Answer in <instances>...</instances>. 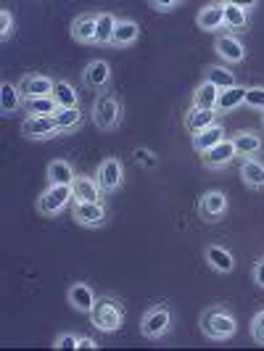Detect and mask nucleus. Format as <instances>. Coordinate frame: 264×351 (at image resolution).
Masks as SVG:
<instances>
[{
    "label": "nucleus",
    "mask_w": 264,
    "mask_h": 351,
    "mask_svg": "<svg viewBox=\"0 0 264 351\" xmlns=\"http://www.w3.org/2000/svg\"><path fill=\"white\" fill-rule=\"evenodd\" d=\"M138 37H141L138 21H132V19H119V21H117V29H114V37H111V45H114V48H130V45L138 43Z\"/></svg>",
    "instance_id": "obj_23"
},
{
    "label": "nucleus",
    "mask_w": 264,
    "mask_h": 351,
    "mask_svg": "<svg viewBox=\"0 0 264 351\" xmlns=\"http://www.w3.org/2000/svg\"><path fill=\"white\" fill-rule=\"evenodd\" d=\"M53 122L58 124L61 135H69V132H77L82 122H85V114L80 106H58V111L53 114Z\"/></svg>",
    "instance_id": "obj_19"
},
{
    "label": "nucleus",
    "mask_w": 264,
    "mask_h": 351,
    "mask_svg": "<svg viewBox=\"0 0 264 351\" xmlns=\"http://www.w3.org/2000/svg\"><path fill=\"white\" fill-rule=\"evenodd\" d=\"M74 201L71 185H48L43 193L37 195V214L43 217H58L61 211Z\"/></svg>",
    "instance_id": "obj_4"
},
{
    "label": "nucleus",
    "mask_w": 264,
    "mask_h": 351,
    "mask_svg": "<svg viewBox=\"0 0 264 351\" xmlns=\"http://www.w3.org/2000/svg\"><path fill=\"white\" fill-rule=\"evenodd\" d=\"M172 330V309L167 306V304H156V306H151L141 319V333L143 338H148V341H158V338H164V335Z\"/></svg>",
    "instance_id": "obj_5"
},
{
    "label": "nucleus",
    "mask_w": 264,
    "mask_h": 351,
    "mask_svg": "<svg viewBox=\"0 0 264 351\" xmlns=\"http://www.w3.org/2000/svg\"><path fill=\"white\" fill-rule=\"evenodd\" d=\"M19 130H21V135L27 141H35V143L61 138V130H58V124L53 122V117H27Z\"/></svg>",
    "instance_id": "obj_7"
},
{
    "label": "nucleus",
    "mask_w": 264,
    "mask_h": 351,
    "mask_svg": "<svg viewBox=\"0 0 264 351\" xmlns=\"http://www.w3.org/2000/svg\"><path fill=\"white\" fill-rule=\"evenodd\" d=\"M71 193H74V201H104V188H101V182L90 175L74 177Z\"/></svg>",
    "instance_id": "obj_18"
},
{
    "label": "nucleus",
    "mask_w": 264,
    "mask_h": 351,
    "mask_svg": "<svg viewBox=\"0 0 264 351\" xmlns=\"http://www.w3.org/2000/svg\"><path fill=\"white\" fill-rule=\"evenodd\" d=\"M214 51H217V56L225 61V64H241V61H246V45L238 40V35H230V32H225V35H219L217 40H214Z\"/></svg>",
    "instance_id": "obj_12"
},
{
    "label": "nucleus",
    "mask_w": 264,
    "mask_h": 351,
    "mask_svg": "<svg viewBox=\"0 0 264 351\" xmlns=\"http://www.w3.org/2000/svg\"><path fill=\"white\" fill-rule=\"evenodd\" d=\"M251 338H254V343L264 346V309L251 317Z\"/></svg>",
    "instance_id": "obj_36"
},
{
    "label": "nucleus",
    "mask_w": 264,
    "mask_h": 351,
    "mask_svg": "<svg viewBox=\"0 0 264 351\" xmlns=\"http://www.w3.org/2000/svg\"><path fill=\"white\" fill-rule=\"evenodd\" d=\"M80 346V335L74 333H61L53 341V349H77Z\"/></svg>",
    "instance_id": "obj_38"
},
{
    "label": "nucleus",
    "mask_w": 264,
    "mask_h": 351,
    "mask_svg": "<svg viewBox=\"0 0 264 351\" xmlns=\"http://www.w3.org/2000/svg\"><path fill=\"white\" fill-rule=\"evenodd\" d=\"M148 5H151L156 14H169V11L180 8V3H177V0H161V3H158V0H151Z\"/></svg>",
    "instance_id": "obj_39"
},
{
    "label": "nucleus",
    "mask_w": 264,
    "mask_h": 351,
    "mask_svg": "<svg viewBox=\"0 0 264 351\" xmlns=\"http://www.w3.org/2000/svg\"><path fill=\"white\" fill-rule=\"evenodd\" d=\"M219 93H222L219 88H214L211 82L201 80V85L193 90V101H191V106H193V108H214V111H217Z\"/></svg>",
    "instance_id": "obj_28"
},
{
    "label": "nucleus",
    "mask_w": 264,
    "mask_h": 351,
    "mask_svg": "<svg viewBox=\"0 0 264 351\" xmlns=\"http://www.w3.org/2000/svg\"><path fill=\"white\" fill-rule=\"evenodd\" d=\"M77 349H98V343L90 338V335H80V346Z\"/></svg>",
    "instance_id": "obj_41"
},
{
    "label": "nucleus",
    "mask_w": 264,
    "mask_h": 351,
    "mask_svg": "<svg viewBox=\"0 0 264 351\" xmlns=\"http://www.w3.org/2000/svg\"><path fill=\"white\" fill-rule=\"evenodd\" d=\"M232 143H235V154H238V156H246V158L256 156V154L264 148L262 138H259L256 132H238V135L232 138Z\"/></svg>",
    "instance_id": "obj_29"
},
{
    "label": "nucleus",
    "mask_w": 264,
    "mask_h": 351,
    "mask_svg": "<svg viewBox=\"0 0 264 351\" xmlns=\"http://www.w3.org/2000/svg\"><path fill=\"white\" fill-rule=\"evenodd\" d=\"M124 319H127V309L119 299L114 296H98L95 306L90 312V325L101 333H117L122 330Z\"/></svg>",
    "instance_id": "obj_3"
},
{
    "label": "nucleus",
    "mask_w": 264,
    "mask_h": 351,
    "mask_svg": "<svg viewBox=\"0 0 264 351\" xmlns=\"http://www.w3.org/2000/svg\"><path fill=\"white\" fill-rule=\"evenodd\" d=\"M225 135H228V132H225V127L217 122V124H211V127H206L204 132L193 135V138H191V145H193V151L198 154V156H204V154L211 151L217 143L225 141Z\"/></svg>",
    "instance_id": "obj_20"
},
{
    "label": "nucleus",
    "mask_w": 264,
    "mask_h": 351,
    "mask_svg": "<svg viewBox=\"0 0 264 351\" xmlns=\"http://www.w3.org/2000/svg\"><path fill=\"white\" fill-rule=\"evenodd\" d=\"M71 219L80 228H104L108 222V209L104 201H74L71 204Z\"/></svg>",
    "instance_id": "obj_6"
},
{
    "label": "nucleus",
    "mask_w": 264,
    "mask_h": 351,
    "mask_svg": "<svg viewBox=\"0 0 264 351\" xmlns=\"http://www.w3.org/2000/svg\"><path fill=\"white\" fill-rule=\"evenodd\" d=\"M195 24L201 32H219L225 27V11L222 3H206L198 14H195Z\"/></svg>",
    "instance_id": "obj_17"
},
{
    "label": "nucleus",
    "mask_w": 264,
    "mask_h": 351,
    "mask_svg": "<svg viewBox=\"0 0 264 351\" xmlns=\"http://www.w3.org/2000/svg\"><path fill=\"white\" fill-rule=\"evenodd\" d=\"M198 217L204 222H222L228 217V195L222 191H206V193L198 198Z\"/></svg>",
    "instance_id": "obj_8"
},
{
    "label": "nucleus",
    "mask_w": 264,
    "mask_h": 351,
    "mask_svg": "<svg viewBox=\"0 0 264 351\" xmlns=\"http://www.w3.org/2000/svg\"><path fill=\"white\" fill-rule=\"evenodd\" d=\"M90 119L93 124L101 130V132H111V130H119L124 119V101L117 90H104L95 95L93 101V111H90Z\"/></svg>",
    "instance_id": "obj_1"
},
{
    "label": "nucleus",
    "mask_w": 264,
    "mask_h": 351,
    "mask_svg": "<svg viewBox=\"0 0 264 351\" xmlns=\"http://www.w3.org/2000/svg\"><path fill=\"white\" fill-rule=\"evenodd\" d=\"M108 82H111V64L106 58H95L82 69V85L88 90L104 93L108 90Z\"/></svg>",
    "instance_id": "obj_10"
},
{
    "label": "nucleus",
    "mask_w": 264,
    "mask_h": 351,
    "mask_svg": "<svg viewBox=\"0 0 264 351\" xmlns=\"http://www.w3.org/2000/svg\"><path fill=\"white\" fill-rule=\"evenodd\" d=\"M251 278H254V282H256L259 288H264V256L254 262V267H251Z\"/></svg>",
    "instance_id": "obj_40"
},
{
    "label": "nucleus",
    "mask_w": 264,
    "mask_h": 351,
    "mask_svg": "<svg viewBox=\"0 0 264 351\" xmlns=\"http://www.w3.org/2000/svg\"><path fill=\"white\" fill-rule=\"evenodd\" d=\"M201 333L209 341H228L238 333V319L225 304H211L201 312Z\"/></svg>",
    "instance_id": "obj_2"
},
{
    "label": "nucleus",
    "mask_w": 264,
    "mask_h": 351,
    "mask_svg": "<svg viewBox=\"0 0 264 351\" xmlns=\"http://www.w3.org/2000/svg\"><path fill=\"white\" fill-rule=\"evenodd\" d=\"M219 122V111H214V108H188L185 111V119H182V127H185V132L193 138L198 132H204L206 127Z\"/></svg>",
    "instance_id": "obj_15"
},
{
    "label": "nucleus",
    "mask_w": 264,
    "mask_h": 351,
    "mask_svg": "<svg viewBox=\"0 0 264 351\" xmlns=\"http://www.w3.org/2000/svg\"><path fill=\"white\" fill-rule=\"evenodd\" d=\"M58 111V104L53 95L45 98H24V114L27 117H53Z\"/></svg>",
    "instance_id": "obj_30"
},
{
    "label": "nucleus",
    "mask_w": 264,
    "mask_h": 351,
    "mask_svg": "<svg viewBox=\"0 0 264 351\" xmlns=\"http://www.w3.org/2000/svg\"><path fill=\"white\" fill-rule=\"evenodd\" d=\"M254 3H235V0H225L222 3V11H225V29L230 35H238V32H246L248 29V14H251Z\"/></svg>",
    "instance_id": "obj_11"
},
{
    "label": "nucleus",
    "mask_w": 264,
    "mask_h": 351,
    "mask_svg": "<svg viewBox=\"0 0 264 351\" xmlns=\"http://www.w3.org/2000/svg\"><path fill=\"white\" fill-rule=\"evenodd\" d=\"M14 32H16V19L8 8H3L0 11V40H11Z\"/></svg>",
    "instance_id": "obj_34"
},
{
    "label": "nucleus",
    "mask_w": 264,
    "mask_h": 351,
    "mask_svg": "<svg viewBox=\"0 0 264 351\" xmlns=\"http://www.w3.org/2000/svg\"><path fill=\"white\" fill-rule=\"evenodd\" d=\"M243 104H246L248 108H259V111H264V88H246Z\"/></svg>",
    "instance_id": "obj_37"
},
{
    "label": "nucleus",
    "mask_w": 264,
    "mask_h": 351,
    "mask_svg": "<svg viewBox=\"0 0 264 351\" xmlns=\"http://www.w3.org/2000/svg\"><path fill=\"white\" fill-rule=\"evenodd\" d=\"M243 98H246V88H243V85H235V88H230V90H222V93H219V101H217V111H219V114L235 111L238 106L243 104Z\"/></svg>",
    "instance_id": "obj_31"
},
{
    "label": "nucleus",
    "mask_w": 264,
    "mask_h": 351,
    "mask_svg": "<svg viewBox=\"0 0 264 351\" xmlns=\"http://www.w3.org/2000/svg\"><path fill=\"white\" fill-rule=\"evenodd\" d=\"M117 21L119 19L114 14H98V27H95V45H111V37H114V29H117Z\"/></svg>",
    "instance_id": "obj_32"
},
{
    "label": "nucleus",
    "mask_w": 264,
    "mask_h": 351,
    "mask_svg": "<svg viewBox=\"0 0 264 351\" xmlns=\"http://www.w3.org/2000/svg\"><path fill=\"white\" fill-rule=\"evenodd\" d=\"M19 108H24V95H21L19 85L3 82V85H0V111H3V117L16 114Z\"/></svg>",
    "instance_id": "obj_25"
},
{
    "label": "nucleus",
    "mask_w": 264,
    "mask_h": 351,
    "mask_svg": "<svg viewBox=\"0 0 264 351\" xmlns=\"http://www.w3.org/2000/svg\"><path fill=\"white\" fill-rule=\"evenodd\" d=\"M95 27H98V14H80L71 21V37L82 45L95 43Z\"/></svg>",
    "instance_id": "obj_22"
},
{
    "label": "nucleus",
    "mask_w": 264,
    "mask_h": 351,
    "mask_svg": "<svg viewBox=\"0 0 264 351\" xmlns=\"http://www.w3.org/2000/svg\"><path fill=\"white\" fill-rule=\"evenodd\" d=\"M132 156H135V161L143 164L145 169H156L158 167V156L151 151V148H143L141 145V148H135V151H132Z\"/></svg>",
    "instance_id": "obj_35"
},
{
    "label": "nucleus",
    "mask_w": 264,
    "mask_h": 351,
    "mask_svg": "<svg viewBox=\"0 0 264 351\" xmlns=\"http://www.w3.org/2000/svg\"><path fill=\"white\" fill-rule=\"evenodd\" d=\"M45 175H48V185H71L74 177H77L74 167L64 158H53L48 164V169H45Z\"/></svg>",
    "instance_id": "obj_26"
},
{
    "label": "nucleus",
    "mask_w": 264,
    "mask_h": 351,
    "mask_svg": "<svg viewBox=\"0 0 264 351\" xmlns=\"http://www.w3.org/2000/svg\"><path fill=\"white\" fill-rule=\"evenodd\" d=\"M53 98L58 106H80V93L71 88L67 80H56V90Z\"/></svg>",
    "instance_id": "obj_33"
},
{
    "label": "nucleus",
    "mask_w": 264,
    "mask_h": 351,
    "mask_svg": "<svg viewBox=\"0 0 264 351\" xmlns=\"http://www.w3.org/2000/svg\"><path fill=\"white\" fill-rule=\"evenodd\" d=\"M262 122H264V114H262Z\"/></svg>",
    "instance_id": "obj_42"
},
{
    "label": "nucleus",
    "mask_w": 264,
    "mask_h": 351,
    "mask_svg": "<svg viewBox=\"0 0 264 351\" xmlns=\"http://www.w3.org/2000/svg\"><path fill=\"white\" fill-rule=\"evenodd\" d=\"M95 293H93V288H90L88 282H71L69 291H67V301H69L71 309H77V312H82V315H90L93 312V306H95Z\"/></svg>",
    "instance_id": "obj_16"
},
{
    "label": "nucleus",
    "mask_w": 264,
    "mask_h": 351,
    "mask_svg": "<svg viewBox=\"0 0 264 351\" xmlns=\"http://www.w3.org/2000/svg\"><path fill=\"white\" fill-rule=\"evenodd\" d=\"M238 175H241L246 188H251V191H264V161H259L256 156L243 158Z\"/></svg>",
    "instance_id": "obj_21"
},
{
    "label": "nucleus",
    "mask_w": 264,
    "mask_h": 351,
    "mask_svg": "<svg viewBox=\"0 0 264 351\" xmlns=\"http://www.w3.org/2000/svg\"><path fill=\"white\" fill-rule=\"evenodd\" d=\"M204 80L219 90H230L238 85V82H235V74H232L225 64H209V66L204 69Z\"/></svg>",
    "instance_id": "obj_27"
},
{
    "label": "nucleus",
    "mask_w": 264,
    "mask_h": 351,
    "mask_svg": "<svg viewBox=\"0 0 264 351\" xmlns=\"http://www.w3.org/2000/svg\"><path fill=\"white\" fill-rule=\"evenodd\" d=\"M19 90L24 98H45V95H53L56 80L48 74H24L19 80Z\"/></svg>",
    "instance_id": "obj_14"
},
{
    "label": "nucleus",
    "mask_w": 264,
    "mask_h": 351,
    "mask_svg": "<svg viewBox=\"0 0 264 351\" xmlns=\"http://www.w3.org/2000/svg\"><path fill=\"white\" fill-rule=\"evenodd\" d=\"M95 180L101 182L104 193H117V191L124 185V164L117 156L104 158V161H101V167H98Z\"/></svg>",
    "instance_id": "obj_9"
},
{
    "label": "nucleus",
    "mask_w": 264,
    "mask_h": 351,
    "mask_svg": "<svg viewBox=\"0 0 264 351\" xmlns=\"http://www.w3.org/2000/svg\"><path fill=\"white\" fill-rule=\"evenodd\" d=\"M206 264H209L214 272H219V275H230L232 269H235V256L230 254L228 248L222 246H209L206 248Z\"/></svg>",
    "instance_id": "obj_24"
},
{
    "label": "nucleus",
    "mask_w": 264,
    "mask_h": 351,
    "mask_svg": "<svg viewBox=\"0 0 264 351\" xmlns=\"http://www.w3.org/2000/svg\"><path fill=\"white\" fill-rule=\"evenodd\" d=\"M235 158H238V154H235V143H232V138H225V141L217 143L211 151H206V154L201 156V164H204L206 169H225V167H230Z\"/></svg>",
    "instance_id": "obj_13"
}]
</instances>
